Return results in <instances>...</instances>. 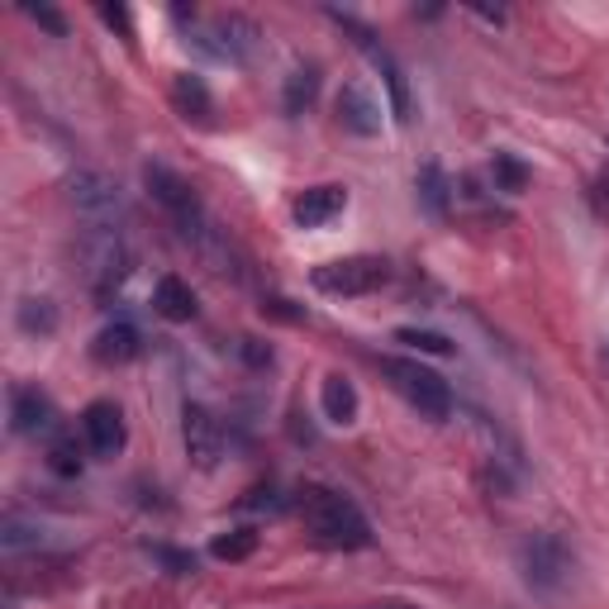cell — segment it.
I'll return each mask as SVG.
<instances>
[{
	"label": "cell",
	"instance_id": "obj_1",
	"mask_svg": "<svg viewBox=\"0 0 609 609\" xmlns=\"http://www.w3.org/2000/svg\"><path fill=\"white\" fill-rule=\"evenodd\" d=\"M296 505H300L304 524H310V533L320 538L324 548H343V552L371 548V524L348 495H338L329 486H304Z\"/></svg>",
	"mask_w": 609,
	"mask_h": 609
},
{
	"label": "cell",
	"instance_id": "obj_2",
	"mask_svg": "<svg viewBox=\"0 0 609 609\" xmlns=\"http://www.w3.org/2000/svg\"><path fill=\"white\" fill-rule=\"evenodd\" d=\"M381 377L391 381L395 391L424 414V420H448V414H452V391H448V381H443L438 371L410 363V357H381Z\"/></svg>",
	"mask_w": 609,
	"mask_h": 609
},
{
	"label": "cell",
	"instance_id": "obj_3",
	"mask_svg": "<svg viewBox=\"0 0 609 609\" xmlns=\"http://www.w3.org/2000/svg\"><path fill=\"white\" fill-rule=\"evenodd\" d=\"M314 290L324 296H371L391 281V262L386 257H338V262H324L314 267Z\"/></svg>",
	"mask_w": 609,
	"mask_h": 609
},
{
	"label": "cell",
	"instance_id": "obj_4",
	"mask_svg": "<svg viewBox=\"0 0 609 609\" xmlns=\"http://www.w3.org/2000/svg\"><path fill=\"white\" fill-rule=\"evenodd\" d=\"M143 186L152 191V200H158L162 210L176 219V229H182L186 239H200V233H205V210H200L196 191L186 186V176H176L172 168H162V162H148V168H143Z\"/></svg>",
	"mask_w": 609,
	"mask_h": 609
},
{
	"label": "cell",
	"instance_id": "obj_5",
	"mask_svg": "<svg viewBox=\"0 0 609 609\" xmlns=\"http://www.w3.org/2000/svg\"><path fill=\"white\" fill-rule=\"evenodd\" d=\"M572 552H566L562 538L552 533H529L519 543V572L533 590H562L566 576H572Z\"/></svg>",
	"mask_w": 609,
	"mask_h": 609
},
{
	"label": "cell",
	"instance_id": "obj_6",
	"mask_svg": "<svg viewBox=\"0 0 609 609\" xmlns=\"http://www.w3.org/2000/svg\"><path fill=\"white\" fill-rule=\"evenodd\" d=\"M67 196H72L77 215L87 219L91 229H119L124 200H119V186L110 182V176H101V172H77L72 182H67Z\"/></svg>",
	"mask_w": 609,
	"mask_h": 609
},
{
	"label": "cell",
	"instance_id": "obj_7",
	"mask_svg": "<svg viewBox=\"0 0 609 609\" xmlns=\"http://www.w3.org/2000/svg\"><path fill=\"white\" fill-rule=\"evenodd\" d=\"M210 58H229V62H253L257 48H262V30L257 20L239 15V10H229V15H215L210 20V38L200 44Z\"/></svg>",
	"mask_w": 609,
	"mask_h": 609
},
{
	"label": "cell",
	"instance_id": "obj_8",
	"mask_svg": "<svg viewBox=\"0 0 609 609\" xmlns=\"http://www.w3.org/2000/svg\"><path fill=\"white\" fill-rule=\"evenodd\" d=\"M182 443H186V457L200 472H215L219 457H225V428H219V420L205 405L182 410Z\"/></svg>",
	"mask_w": 609,
	"mask_h": 609
},
{
	"label": "cell",
	"instance_id": "obj_9",
	"mask_svg": "<svg viewBox=\"0 0 609 609\" xmlns=\"http://www.w3.org/2000/svg\"><path fill=\"white\" fill-rule=\"evenodd\" d=\"M334 110H338V124H343L348 134H357V138L381 134V101L363 87V81H343Z\"/></svg>",
	"mask_w": 609,
	"mask_h": 609
},
{
	"label": "cell",
	"instance_id": "obj_10",
	"mask_svg": "<svg viewBox=\"0 0 609 609\" xmlns=\"http://www.w3.org/2000/svg\"><path fill=\"white\" fill-rule=\"evenodd\" d=\"M81 428H87V443H91L95 457H115L124 448V438H129L115 400H91L87 414H81Z\"/></svg>",
	"mask_w": 609,
	"mask_h": 609
},
{
	"label": "cell",
	"instance_id": "obj_11",
	"mask_svg": "<svg viewBox=\"0 0 609 609\" xmlns=\"http://www.w3.org/2000/svg\"><path fill=\"white\" fill-rule=\"evenodd\" d=\"M343 210H348V191L343 186H310L290 200V219H296L300 229H320Z\"/></svg>",
	"mask_w": 609,
	"mask_h": 609
},
{
	"label": "cell",
	"instance_id": "obj_12",
	"mask_svg": "<svg viewBox=\"0 0 609 609\" xmlns=\"http://www.w3.org/2000/svg\"><path fill=\"white\" fill-rule=\"evenodd\" d=\"M10 428H15V434H48L53 400L38 391V386H15V391H10Z\"/></svg>",
	"mask_w": 609,
	"mask_h": 609
},
{
	"label": "cell",
	"instance_id": "obj_13",
	"mask_svg": "<svg viewBox=\"0 0 609 609\" xmlns=\"http://www.w3.org/2000/svg\"><path fill=\"white\" fill-rule=\"evenodd\" d=\"M152 310L162 314L168 324H186V320H196V290H191L182 276H162L158 290H152Z\"/></svg>",
	"mask_w": 609,
	"mask_h": 609
},
{
	"label": "cell",
	"instance_id": "obj_14",
	"mask_svg": "<svg viewBox=\"0 0 609 609\" xmlns=\"http://www.w3.org/2000/svg\"><path fill=\"white\" fill-rule=\"evenodd\" d=\"M91 357L101 367H124V363H134L138 357V329L134 324H110L95 334L91 343Z\"/></svg>",
	"mask_w": 609,
	"mask_h": 609
},
{
	"label": "cell",
	"instance_id": "obj_15",
	"mask_svg": "<svg viewBox=\"0 0 609 609\" xmlns=\"http://www.w3.org/2000/svg\"><path fill=\"white\" fill-rule=\"evenodd\" d=\"M172 105L182 110L186 119H196V124H205L210 119V110H215V95H210V87H205L200 77H191V72H182L172 81Z\"/></svg>",
	"mask_w": 609,
	"mask_h": 609
},
{
	"label": "cell",
	"instance_id": "obj_16",
	"mask_svg": "<svg viewBox=\"0 0 609 609\" xmlns=\"http://www.w3.org/2000/svg\"><path fill=\"white\" fill-rule=\"evenodd\" d=\"M320 405H324V420L329 424H353L357 420V391H353V381L348 377H324Z\"/></svg>",
	"mask_w": 609,
	"mask_h": 609
},
{
	"label": "cell",
	"instance_id": "obj_17",
	"mask_svg": "<svg viewBox=\"0 0 609 609\" xmlns=\"http://www.w3.org/2000/svg\"><path fill=\"white\" fill-rule=\"evenodd\" d=\"M414 191H420V200H424V210H428V215H434V219H448L452 186H448V176H443L438 162H424V168H420V182H414Z\"/></svg>",
	"mask_w": 609,
	"mask_h": 609
},
{
	"label": "cell",
	"instance_id": "obj_18",
	"mask_svg": "<svg viewBox=\"0 0 609 609\" xmlns=\"http://www.w3.org/2000/svg\"><path fill=\"white\" fill-rule=\"evenodd\" d=\"M314 95H320V67H296L286 81V95H281V105H286V115H304V110L314 105Z\"/></svg>",
	"mask_w": 609,
	"mask_h": 609
},
{
	"label": "cell",
	"instance_id": "obj_19",
	"mask_svg": "<svg viewBox=\"0 0 609 609\" xmlns=\"http://www.w3.org/2000/svg\"><path fill=\"white\" fill-rule=\"evenodd\" d=\"M371 62L381 67V81H386V91H391V115L405 124L410 119V87H405V72L395 67L391 53H381V48H371Z\"/></svg>",
	"mask_w": 609,
	"mask_h": 609
},
{
	"label": "cell",
	"instance_id": "obj_20",
	"mask_svg": "<svg viewBox=\"0 0 609 609\" xmlns=\"http://www.w3.org/2000/svg\"><path fill=\"white\" fill-rule=\"evenodd\" d=\"M491 176H495V191H505V196H519V191H529V182H533L529 162H519L515 152H495Z\"/></svg>",
	"mask_w": 609,
	"mask_h": 609
},
{
	"label": "cell",
	"instance_id": "obj_21",
	"mask_svg": "<svg viewBox=\"0 0 609 609\" xmlns=\"http://www.w3.org/2000/svg\"><path fill=\"white\" fill-rule=\"evenodd\" d=\"M48 467H53V476H81V467H87V457H81L77 448V438L72 434H58L53 438V448H48Z\"/></svg>",
	"mask_w": 609,
	"mask_h": 609
},
{
	"label": "cell",
	"instance_id": "obj_22",
	"mask_svg": "<svg viewBox=\"0 0 609 609\" xmlns=\"http://www.w3.org/2000/svg\"><path fill=\"white\" fill-rule=\"evenodd\" d=\"M257 552V533L253 529H233V533H219L210 543V558L219 562H248Z\"/></svg>",
	"mask_w": 609,
	"mask_h": 609
},
{
	"label": "cell",
	"instance_id": "obj_23",
	"mask_svg": "<svg viewBox=\"0 0 609 609\" xmlns=\"http://www.w3.org/2000/svg\"><path fill=\"white\" fill-rule=\"evenodd\" d=\"M44 543V529L30 519H20V515H10L5 524H0V548L5 552H20V548H38Z\"/></svg>",
	"mask_w": 609,
	"mask_h": 609
},
{
	"label": "cell",
	"instance_id": "obj_24",
	"mask_svg": "<svg viewBox=\"0 0 609 609\" xmlns=\"http://www.w3.org/2000/svg\"><path fill=\"white\" fill-rule=\"evenodd\" d=\"M20 329H24V334L48 338L53 329H58V310H53L48 300H24V304H20Z\"/></svg>",
	"mask_w": 609,
	"mask_h": 609
},
{
	"label": "cell",
	"instance_id": "obj_25",
	"mask_svg": "<svg viewBox=\"0 0 609 609\" xmlns=\"http://www.w3.org/2000/svg\"><path fill=\"white\" fill-rule=\"evenodd\" d=\"M395 343H410L428 357H452V338L448 334H434V329H395Z\"/></svg>",
	"mask_w": 609,
	"mask_h": 609
},
{
	"label": "cell",
	"instance_id": "obj_26",
	"mask_svg": "<svg viewBox=\"0 0 609 609\" xmlns=\"http://www.w3.org/2000/svg\"><path fill=\"white\" fill-rule=\"evenodd\" d=\"M262 314H272V320H286V324H304V310L296 300H286V296H267L262 300Z\"/></svg>",
	"mask_w": 609,
	"mask_h": 609
},
{
	"label": "cell",
	"instance_id": "obj_27",
	"mask_svg": "<svg viewBox=\"0 0 609 609\" xmlns=\"http://www.w3.org/2000/svg\"><path fill=\"white\" fill-rule=\"evenodd\" d=\"M152 558H158L162 566H168L172 576H191V572H196V558H191V552H176V548H152Z\"/></svg>",
	"mask_w": 609,
	"mask_h": 609
},
{
	"label": "cell",
	"instance_id": "obj_28",
	"mask_svg": "<svg viewBox=\"0 0 609 609\" xmlns=\"http://www.w3.org/2000/svg\"><path fill=\"white\" fill-rule=\"evenodd\" d=\"M239 357L248 367H272V343H262V338H239Z\"/></svg>",
	"mask_w": 609,
	"mask_h": 609
},
{
	"label": "cell",
	"instance_id": "obj_29",
	"mask_svg": "<svg viewBox=\"0 0 609 609\" xmlns=\"http://www.w3.org/2000/svg\"><path fill=\"white\" fill-rule=\"evenodd\" d=\"M101 20L110 24V30H119L124 44H134V20H129V10H124V5H101Z\"/></svg>",
	"mask_w": 609,
	"mask_h": 609
},
{
	"label": "cell",
	"instance_id": "obj_30",
	"mask_svg": "<svg viewBox=\"0 0 609 609\" xmlns=\"http://www.w3.org/2000/svg\"><path fill=\"white\" fill-rule=\"evenodd\" d=\"M24 10H30V15H34L38 24H44V30H48L53 38H62V34H67V20H62L53 5H24Z\"/></svg>",
	"mask_w": 609,
	"mask_h": 609
},
{
	"label": "cell",
	"instance_id": "obj_31",
	"mask_svg": "<svg viewBox=\"0 0 609 609\" xmlns=\"http://www.w3.org/2000/svg\"><path fill=\"white\" fill-rule=\"evenodd\" d=\"M371 609H414V605H395V600H391V605H371Z\"/></svg>",
	"mask_w": 609,
	"mask_h": 609
}]
</instances>
